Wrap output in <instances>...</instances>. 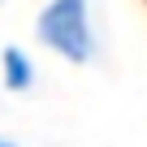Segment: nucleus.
<instances>
[{
	"instance_id": "obj_3",
	"label": "nucleus",
	"mask_w": 147,
	"mask_h": 147,
	"mask_svg": "<svg viewBox=\"0 0 147 147\" xmlns=\"http://www.w3.org/2000/svg\"><path fill=\"white\" fill-rule=\"evenodd\" d=\"M0 147H18V143H9V138H0Z\"/></svg>"
},
{
	"instance_id": "obj_1",
	"label": "nucleus",
	"mask_w": 147,
	"mask_h": 147,
	"mask_svg": "<svg viewBox=\"0 0 147 147\" xmlns=\"http://www.w3.org/2000/svg\"><path fill=\"white\" fill-rule=\"evenodd\" d=\"M35 35L56 52L65 56L69 65H82L95 56V30H91V0H48L39 22H35Z\"/></svg>"
},
{
	"instance_id": "obj_2",
	"label": "nucleus",
	"mask_w": 147,
	"mask_h": 147,
	"mask_svg": "<svg viewBox=\"0 0 147 147\" xmlns=\"http://www.w3.org/2000/svg\"><path fill=\"white\" fill-rule=\"evenodd\" d=\"M0 78H5L9 91H30L35 87V65L22 48H5L0 52Z\"/></svg>"
}]
</instances>
